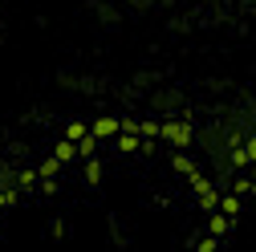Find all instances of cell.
I'll return each mask as SVG.
<instances>
[{
  "label": "cell",
  "mask_w": 256,
  "mask_h": 252,
  "mask_svg": "<svg viewBox=\"0 0 256 252\" xmlns=\"http://www.w3.org/2000/svg\"><path fill=\"white\" fill-rule=\"evenodd\" d=\"M163 138H167L171 146H187V142H191V126H187V122H163Z\"/></svg>",
  "instance_id": "6da1fadb"
},
{
  "label": "cell",
  "mask_w": 256,
  "mask_h": 252,
  "mask_svg": "<svg viewBox=\"0 0 256 252\" xmlns=\"http://www.w3.org/2000/svg\"><path fill=\"white\" fill-rule=\"evenodd\" d=\"M114 146H118L122 154H134V150H142V146H146V138H142L138 130H122V134L114 138Z\"/></svg>",
  "instance_id": "7a4b0ae2"
},
{
  "label": "cell",
  "mask_w": 256,
  "mask_h": 252,
  "mask_svg": "<svg viewBox=\"0 0 256 252\" xmlns=\"http://www.w3.org/2000/svg\"><path fill=\"white\" fill-rule=\"evenodd\" d=\"M90 130L98 138H118L122 134V118H98V122H90Z\"/></svg>",
  "instance_id": "3957f363"
},
{
  "label": "cell",
  "mask_w": 256,
  "mask_h": 252,
  "mask_svg": "<svg viewBox=\"0 0 256 252\" xmlns=\"http://www.w3.org/2000/svg\"><path fill=\"white\" fill-rule=\"evenodd\" d=\"M248 163H256V134H252L244 146L232 150V167H248Z\"/></svg>",
  "instance_id": "277c9868"
},
{
  "label": "cell",
  "mask_w": 256,
  "mask_h": 252,
  "mask_svg": "<svg viewBox=\"0 0 256 252\" xmlns=\"http://www.w3.org/2000/svg\"><path fill=\"white\" fill-rule=\"evenodd\" d=\"M228 228H232V216L216 208V212H212V220H208V232H212V236H224Z\"/></svg>",
  "instance_id": "5b68a950"
},
{
  "label": "cell",
  "mask_w": 256,
  "mask_h": 252,
  "mask_svg": "<svg viewBox=\"0 0 256 252\" xmlns=\"http://www.w3.org/2000/svg\"><path fill=\"white\" fill-rule=\"evenodd\" d=\"M53 154H57L61 163H70V159H78V142H74V138H61V142L53 146Z\"/></svg>",
  "instance_id": "8992f818"
},
{
  "label": "cell",
  "mask_w": 256,
  "mask_h": 252,
  "mask_svg": "<svg viewBox=\"0 0 256 252\" xmlns=\"http://www.w3.org/2000/svg\"><path fill=\"white\" fill-rule=\"evenodd\" d=\"M171 167H175L179 175H191V171H196V163H191V159H187L183 150H175V154H171Z\"/></svg>",
  "instance_id": "52a82bcc"
},
{
  "label": "cell",
  "mask_w": 256,
  "mask_h": 252,
  "mask_svg": "<svg viewBox=\"0 0 256 252\" xmlns=\"http://www.w3.org/2000/svg\"><path fill=\"white\" fill-rule=\"evenodd\" d=\"M57 171H61V159H57V154H49V159H45V163L37 167V175H41V179H53Z\"/></svg>",
  "instance_id": "ba28073f"
},
{
  "label": "cell",
  "mask_w": 256,
  "mask_h": 252,
  "mask_svg": "<svg viewBox=\"0 0 256 252\" xmlns=\"http://www.w3.org/2000/svg\"><path fill=\"white\" fill-rule=\"evenodd\" d=\"M220 212H228V216L236 220V212H240V192H236V196H220Z\"/></svg>",
  "instance_id": "9c48e42d"
},
{
  "label": "cell",
  "mask_w": 256,
  "mask_h": 252,
  "mask_svg": "<svg viewBox=\"0 0 256 252\" xmlns=\"http://www.w3.org/2000/svg\"><path fill=\"white\" fill-rule=\"evenodd\" d=\"M200 208H204L208 216H212V212L220 208V196H216V187H212V192H200Z\"/></svg>",
  "instance_id": "30bf717a"
},
{
  "label": "cell",
  "mask_w": 256,
  "mask_h": 252,
  "mask_svg": "<svg viewBox=\"0 0 256 252\" xmlns=\"http://www.w3.org/2000/svg\"><path fill=\"white\" fill-rule=\"evenodd\" d=\"M86 134H90V126H86V122H70V126H66V138H74V142H82Z\"/></svg>",
  "instance_id": "8fae6325"
},
{
  "label": "cell",
  "mask_w": 256,
  "mask_h": 252,
  "mask_svg": "<svg viewBox=\"0 0 256 252\" xmlns=\"http://www.w3.org/2000/svg\"><path fill=\"white\" fill-rule=\"evenodd\" d=\"M86 179H90V183H98V179H102V163H98V159H90V163H86Z\"/></svg>",
  "instance_id": "7c38bea8"
},
{
  "label": "cell",
  "mask_w": 256,
  "mask_h": 252,
  "mask_svg": "<svg viewBox=\"0 0 256 252\" xmlns=\"http://www.w3.org/2000/svg\"><path fill=\"white\" fill-rule=\"evenodd\" d=\"M220 248V236H208V240H200V252H216Z\"/></svg>",
  "instance_id": "4fadbf2b"
},
{
  "label": "cell",
  "mask_w": 256,
  "mask_h": 252,
  "mask_svg": "<svg viewBox=\"0 0 256 252\" xmlns=\"http://www.w3.org/2000/svg\"><path fill=\"white\" fill-rule=\"evenodd\" d=\"M236 192L248 196V192H256V183H252V179H236Z\"/></svg>",
  "instance_id": "5bb4252c"
},
{
  "label": "cell",
  "mask_w": 256,
  "mask_h": 252,
  "mask_svg": "<svg viewBox=\"0 0 256 252\" xmlns=\"http://www.w3.org/2000/svg\"><path fill=\"white\" fill-rule=\"evenodd\" d=\"M16 200V192H0V208H4V204H12Z\"/></svg>",
  "instance_id": "9a60e30c"
}]
</instances>
